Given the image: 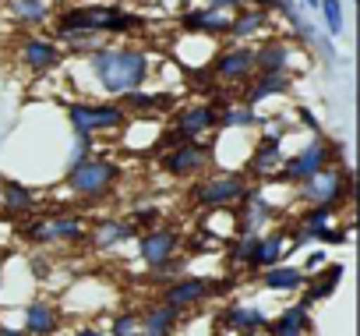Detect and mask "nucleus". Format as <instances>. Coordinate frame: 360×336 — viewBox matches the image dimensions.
<instances>
[{
    "instance_id": "obj_27",
    "label": "nucleus",
    "mask_w": 360,
    "mask_h": 336,
    "mask_svg": "<svg viewBox=\"0 0 360 336\" xmlns=\"http://www.w3.org/2000/svg\"><path fill=\"white\" fill-rule=\"evenodd\" d=\"M255 276H258V283L269 294H300V287H304L300 266H290V262H276V266H269V269H262Z\"/></svg>"
},
{
    "instance_id": "obj_19",
    "label": "nucleus",
    "mask_w": 360,
    "mask_h": 336,
    "mask_svg": "<svg viewBox=\"0 0 360 336\" xmlns=\"http://www.w3.org/2000/svg\"><path fill=\"white\" fill-rule=\"evenodd\" d=\"M342 276H346V262H325L318 273H311V276H304V287H300V301L304 304H318V301H328L335 290H339V283H342Z\"/></svg>"
},
{
    "instance_id": "obj_12",
    "label": "nucleus",
    "mask_w": 360,
    "mask_h": 336,
    "mask_svg": "<svg viewBox=\"0 0 360 336\" xmlns=\"http://www.w3.org/2000/svg\"><path fill=\"white\" fill-rule=\"evenodd\" d=\"M286 255H290V234H286V227H276V230H258V234H251V248H248V262H244V269L255 276V273H262V269H269V266H276V262H286Z\"/></svg>"
},
{
    "instance_id": "obj_9",
    "label": "nucleus",
    "mask_w": 360,
    "mask_h": 336,
    "mask_svg": "<svg viewBox=\"0 0 360 336\" xmlns=\"http://www.w3.org/2000/svg\"><path fill=\"white\" fill-rule=\"evenodd\" d=\"M209 71L216 78V85H244L255 75V50L251 43H223L216 46Z\"/></svg>"
},
{
    "instance_id": "obj_36",
    "label": "nucleus",
    "mask_w": 360,
    "mask_h": 336,
    "mask_svg": "<svg viewBox=\"0 0 360 336\" xmlns=\"http://www.w3.org/2000/svg\"><path fill=\"white\" fill-rule=\"evenodd\" d=\"M159 216H162V209H159V206H134L127 220H131L138 230H148V227H155V223H159Z\"/></svg>"
},
{
    "instance_id": "obj_8",
    "label": "nucleus",
    "mask_w": 360,
    "mask_h": 336,
    "mask_svg": "<svg viewBox=\"0 0 360 336\" xmlns=\"http://www.w3.org/2000/svg\"><path fill=\"white\" fill-rule=\"evenodd\" d=\"M248 188V174L244 170H219L216 178H205L191 188V202L198 209H230L237 206V199L244 195Z\"/></svg>"
},
{
    "instance_id": "obj_41",
    "label": "nucleus",
    "mask_w": 360,
    "mask_h": 336,
    "mask_svg": "<svg viewBox=\"0 0 360 336\" xmlns=\"http://www.w3.org/2000/svg\"><path fill=\"white\" fill-rule=\"evenodd\" d=\"M248 4H255V8H265V11H276V0H248Z\"/></svg>"
},
{
    "instance_id": "obj_6",
    "label": "nucleus",
    "mask_w": 360,
    "mask_h": 336,
    "mask_svg": "<svg viewBox=\"0 0 360 336\" xmlns=\"http://www.w3.org/2000/svg\"><path fill=\"white\" fill-rule=\"evenodd\" d=\"M159 166L176 181L202 178V174L212 170V145L205 138H184V142H176V145L159 152Z\"/></svg>"
},
{
    "instance_id": "obj_22",
    "label": "nucleus",
    "mask_w": 360,
    "mask_h": 336,
    "mask_svg": "<svg viewBox=\"0 0 360 336\" xmlns=\"http://www.w3.org/2000/svg\"><path fill=\"white\" fill-rule=\"evenodd\" d=\"M134 237H138V227L131 220H99L96 227H89L85 241H92V248L106 255V251H117V248L131 244Z\"/></svg>"
},
{
    "instance_id": "obj_25",
    "label": "nucleus",
    "mask_w": 360,
    "mask_h": 336,
    "mask_svg": "<svg viewBox=\"0 0 360 336\" xmlns=\"http://www.w3.org/2000/svg\"><path fill=\"white\" fill-rule=\"evenodd\" d=\"M176 329H180V311L162 301H152L138 315V336H176Z\"/></svg>"
},
{
    "instance_id": "obj_32",
    "label": "nucleus",
    "mask_w": 360,
    "mask_h": 336,
    "mask_svg": "<svg viewBox=\"0 0 360 336\" xmlns=\"http://www.w3.org/2000/svg\"><path fill=\"white\" fill-rule=\"evenodd\" d=\"M148 273H152L155 283H169V280H176V276H184V273H188V259H184V255H169L166 262L152 266Z\"/></svg>"
},
{
    "instance_id": "obj_13",
    "label": "nucleus",
    "mask_w": 360,
    "mask_h": 336,
    "mask_svg": "<svg viewBox=\"0 0 360 336\" xmlns=\"http://www.w3.org/2000/svg\"><path fill=\"white\" fill-rule=\"evenodd\" d=\"M138 234H141V237H134L138 259H141L148 269L159 266V262H166L169 255H176L180 244H184V234H180V227H162V223H155V227L138 230Z\"/></svg>"
},
{
    "instance_id": "obj_21",
    "label": "nucleus",
    "mask_w": 360,
    "mask_h": 336,
    "mask_svg": "<svg viewBox=\"0 0 360 336\" xmlns=\"http://www.w3.org/2000/svg\"><path fill=\"white\" fill-rule=\"evenodd\" d=\"M251 50H255V71H290L293 75L297 68V50L283 36H269Z\"/></svg>"
},
{
    "instance_id": "obj_34",
    "label": "nucleus",
    "mask_w": 360,
    "mask_h": 336,
    "mask_svg": "<svg viewBox=\"0 0 360 336\" xmlns=\"http://www.w3.org/2000/svg\"><path fill=\"white\" fill-rule=\"evenodd\" d=\"M106 336H138V311H131V308L113 311V315H110Z\"/></svg>"
},
{
    "instance_id": "obj_1",
    "label": "nucleus",
    "mask_w": 360,
    "mask_h": 336,
    "mask_svg": "<svg viewBox=\"0 0 360 336\" xmlns=\"http://www.w3.org/2000/svg\"><path fill=\"white\" fill-rule=\"evenodd\" d=\"M68 78L85 99H120L124 92L148 85L152 57L134 43H99L68 64Z\"/></svg>"
},
{
    "instance_id": "obj_28",
    "label": "nucleus",
    "mask_w": 360,
    "mask_h": 336,
    "mask_svg": "<svg viewBox=\"0 0 360 336\" xmlns=\"http://www.w3.org/2000/svg\"><path fill=\"white\" fill-rule=\"evenodd\" d=\"M219 110V127H230V131H255V117H258V110L255 106H248V103H223V106H216Z\"/></svg>"
},
{
    "instance_id": "obj_30",
    "label": "nucleus",
    "mask_w": 360,
    "mask_h": 336,
    "mask_svg": "<svg viewBox=\"0 0 360 336\" xmlns=\"http://www.w3.org/2000/svg\"><path fill=\"white\" fill-rule=\"evenodd\" d=\"M96 149V135H85V131H71V149L64 156V170H71L75 163H82L85 156H92Z\"/></svg>"
},
{
    "instance_id": "obj_18",
    "label": "nucleus",
    "mask_w": 360,
    "mask_h": 336,
    "mask_svg": "<svg viewBox=\"0 0 360 336\" xmlns=\"http://www.w3.org/2000/svg\"><path fill=\"white\" fill-rule=\"evenodd\" d=\"M272 29V11L244 4L230 15V29H226V43H251L258 36H265Z\"/></svg>"
},
{
    "instance_id": "obj_17",
    "label": "nucleus",
    "mask_w": 360,
    "mask_h": 336,
    "mask_svg": "<svg viewBox=\"0 0 360 336\" xmlns=\"http://www.w3.org/2000/svg\"><path fill=\"white\" fill-rule=\"evenodd\" d=\"M64 325V311L57 301L50 297H32L25 308H22V329L29 336H57Z\"/></svg>"
},
{
    "instance_id": "obj_29",
    "label": "nucleus",
    "mask_w": 360,
    "mask_h": 336,
    "mask_svg": "<svg viewBox=\"0 0 360 336\" xmlns=\"http://www.w3.org/2000/svg\"><path fill=\"white\" fill-rule=\"evenodd\" d=\"M339 220V206H328V202H311L307 209H300L297 216V227L311 230V241H314V230H325Z\"/></svg>"
},
{
    "instance_id": "obj_4",
    "label": "nucleus",
    "mask_w": 360,
    "mask_h": 336,
    "mask_svg": "<svg viewBox=\"0 0 360 336\" xmlns=\"http://www.w3.org/2000/svg\"><path fill=\"white\" fill-rule=\"evenodd\" d=\"M64 117H68L71 131L106 135V131H120L131 113L124 110L120 99H85V96H82V99L64 103Z\"/></svg>"
},
{
    "instance_id": "obj_2",
    "label": "nucleus",
    "mask_w": 360,
    "mask_h": 336,
    "mask_svg": "<svg viewBox=\"0 0 360 336\" xmlns=\"http://www.w3.org/2000/svg\"><path fill=\"white\" fill-rule=\"evenodd\" d=\"M64 185L82 202H103L120 185V163L110 159V156H96L92 152L82 163H75L71 170H64Z\"/></svg>"
},
{
    "instance_id": "obj_5",
    "label": "nucleus",
    "mask_w": 360,
    "mask_h": 336,
    "mask_svg": "<svg viewBox=\"0 0 360 336\" xmlns=\"http://www.w3.org/2000/svg\"><path fill=\"white\" fill-rule=\"evenodd\" d=\"M297 195L304 202H328V206H342L353 192V170H349V163H328L321 166V170H314L311 178L297 181L293 185Z\"/></svg>"
},
{
    "instance_id": "obj_7",
    "label": "nucleus",
    "mask_w": 360,
    "mask_h": 336,
    "mask_svg": "<svg viewBox=\"0 0 360 336\" xmlns=\"http://www.w3.org/2000/svg\"><path fill=\"white\" fill-rule=\"evenodd\" d=\"M219 294H230V280H209V276L184 273V276L162 283L159 301L176 308V311H188V308H198V304H205L209 297H219Z\"/></svg>"
},
{
    "instance_id": "obj_26",
    "label": "nucleus",
    "mask_w": 360,
    "mask_h": 336,
    "mask_svg": "<svg viewBox=\"0 0 360 336\" xmlns=\"http://www.w3.org/2000/svg\"><path fill=\"white\" fill-rule=\"evenodd\" d=\"M0 206H4L8 216H29V213L39 209V199H36V192L25 181L4 178V181H0Z\"/></svg>"
},
{
    "instance_id": "obj_33",
    "label": "nucleus",
    "mask_w": 360,
    "mask_h": 336,
    "mask_svg": "<svg viewBox=\"0 0 360 336\" xmlns=\"http://www.w3.org/2000/svg\"><path fill=\"white\" fill-rule=\"evenodd\" d=\"M255 131H258V135L286 138V135H290V131H297V127H293V120H290V117H283V113H269V117H255Z\"/></svg>"
},
{
    "instance_id": "obj_16",
    "label": "nucleus",
    "mask_w": 360,
    "mask_h": 336,
    "mask_svg": "<svg viewBox=\"0 0 360 336\" xmlns=\"http://www.w3.org/2000/svg\"><path fill=\"white\" fill-rule=\"evenodd\" d=\"M180 32H195V36H209V39H226L230 29V11L202 4V8H184L180 11Z\"/></svg>"
},
{
    "instance_id": "obj_10",
    "label": "nucleus",
    "mask_w": 360,
    "mask_h": 336,
    "mask_svg": "<svg viewBox=\"0 0 360 336\" xmlns=\"http://www.w3.org/2000/svg\"><path fill=\"white\" fill-rule=\"evenodd\" d=\"M22 234L36 244H78L89 237V223L82 216H53V220L25 223Z\"/></svg>"
},
{
    "instance_id": "obj_20",
    "label": "nucleus",
    "mask_w": 360,
    "mask_h": 336,
    "mask_svg": "<svg viewBox=\"0 0 360 336\" xmlns=\"http://www.w3.org/2000/svg\"><path fill=\"white\" fill-rule=\"evenodd\" d=\"M216 318L223 322V329H230L237 336H262L265 322H269V311L262 304H230Z\"/></svg>"
},
{
    "instance_id": "obj_40",
    "label": "nucleus",
    "mask_w": 360,
    "mask_h": 336,
    "mask_svg": "<svg viewBox=\"0 0 360 336\" xmlns=\"http://www.w3.org/2000/svg\"><path fill=\"white\" fill-rule=\"evenodd\" d=\"M0 336H29L22 325H8V322H0Z\"/></svg>"
},
{
    "instance_id": "obj_42",
    "label": "nucleus",
    "mask_w": 360,
    "mask_h": 336,
    "mask_svg": "<svg viewBox=\"0 0 360 336\" xmlns=\"http://www.w3.org/2000/svg\"><path fill=\"white\" fill-rule=\"evenodd\" d=\"M0 311H4V262H0Z\"/></svg>"
},
{
    "instance_id": "obj_31",
    "label": "nucleus",
    "mask_w": 360,
    "mask_h": 336,
    "mask_svg": "<svg viewBox=\"0 0 360 336\" xmlns=\"http://www.w3.org/2000/svg\"><path fill=\"white\" fill-rule=\"evenodd\" d=\"M318 15L325 22V32L328 36H342V0H318Z\"/></svg>"
},
{
    "instance_id": "obj_14",
    "label": "nucleus",
    "mask_w": 360,
    "mask_h": 336,
    "mask_svg": "<svg viewBox=\"0 0 360 336\" xmlns=\"http://www.w3.org/2000/svg\"><path fill=\"white\" fill-rule=\"evenodd\" d=\"M286 156V138L276 135H255L251 149H248V163H244V174H255L258 181L272 178L279 170V163Z\"/></svg>"
},
{
    "instance_id": "obj_3",
    "label": "nucleus",
    "mask_w": 360,
    "mask_h": 336,
    "mask_svg": "<svg viewBox=\"0 0 360 336\" xmlns=\"http://www.w3.org/2000/svg\"><path fill=\"white\" fill-rule=\"evenodd\" d=\"M339 159H342V152H339V145L325 131L321 135H307V142L300 149H293V152L283 156L276 178H265V181H279V185L293 188L297 181L311 178L314 170H321V166H328V163H339Z\"/></svg>"
},
{
    "instance_id": "obj_37",
    "label": "nucleus",
    "mask_w": 360,
    "mask_h": 336,
    "mask_svg": "<svg viewBox=\"0 0 360 336\" xmlns=\"http://www.w3.org/2000/svg\"><path fill=\"white\" fill-rule=\"evenodd\" d=\"M325 262H328V251H325V248H314V251H307V255H304L300 273H304V276H311V273H318Z\"/></svg>"
},
{
    "instance_id": "obj_23",
    "label": "nucleus",
    "mask_w": 360,
    "mask_h": 336,
    "mask_svg": "<svg viewBox=\"0 0 360 336\" xmlns=\"http://www.w3.org/2000/svg\"><path fill=\"white\" fill-rule=\"evenodd\" d=\"M307 332H311V304L304 301L279 308V315H269L265 322V336H307Z\"/></svg>"
},
{
    "instance_id": "obj_35",
    "label": "nucleus",
    "mask_w": 360,
    "mask_h": 336,
    "mask_svg": "<svg viewBox=\"0 0 360 336\" xmlns=\"http://www.w3.org/2000/svg\"><path fill=\"white\" fill-rule=\"evenodd\" d=\"M293 127H300V131H307V135H321V120H318V113H314L311 106H304V103L293 106Z\"/></svg>"
},
{
    "instance_id": "obj_39",
    "label": "nucleus",
    "mask_w": 360,
    "mask_h": 336,
    "mask_svg": "<svg viewBox=\"0 0 360 336\" xmlns=\"http://www.w3.org/2000/svg\"><path fill=\"white\" fill-rule=\"evenodd\" d=\"M71 336H106V329L103 325H75Z\"/></svg>"
},
{
    "instance_id": "obj_38",
    "label": "nucleus",
    "mask_w": 360,
    "mask_h": 336,
    "mask_svg": "<svg viewBox=\"0 0 360 336\" xmlns=\"http://www.w3.org/2000/svg\"><path fill=\"white\" fill-rule=\"evenodd\" d=\"M205 4H212V8H223V11H237V8H244L248 4V0H205Z\"/></svg>"
},
{
    "instance_id": "obj_43",
    "label": "nucleus",
    "mask_w": 360,
    "mask_h": 336,
    "mask_svg": "<svg viewBox=\"0 0 360 336\" xmlns=\"http://www.w3.org/2000/svg\"><path fill=\"white\" fill-rule=\"evenodd\" d=\"M300 4H307V11H318V0H300Z\"/></svg>"
},
{
    "instance_id": "obj_15",
    "label": "nucleus",
    "mask_w": 360,
    "mask_h": 336,
    "mask_svg": "<svg viewBox=\"0 0 360 336\" xmlns=\"http://www.w3.org/2000/svg\"><path fill=\"white\" fill-rule=\"evenodd\" d=\"M293 92V75L290 71H255L244 85H240V103L248 106H262L265 99H276V96H290Z\"/></svg>"
},
{
    "instance_id": "obj_11",
    "label": "nucleus",
    "mask_w": 360,
    "mask_h": 336,
    "mask_svg": "<svg viewBox=\"0 0 360 336\" xmlns=\"http://www.w3.org/2000/svg\"><path fill=\"white\" fill-rule=\"evenodd\" d=\"M18 64L29 75H53L68 64V54L46 36H25L18 43Z\"/></svg>"
},
{
    "instance_id": "obj_24",
    "label": "nucleus",
    "mask_w": 360,
    "mask_h": 336,
    "mask_svg": "<svg viewBox=\"0 0 360 336\" xmlns=\"http://www.w3.org/2000/svg\"><path fill=\"white\" fill-rule=\"evenodd\" d=\"M4 15L11 18L15 29L32 32V29H43L53 18V8H50V0H8Z\"/></svg>"
}]
</instances>
